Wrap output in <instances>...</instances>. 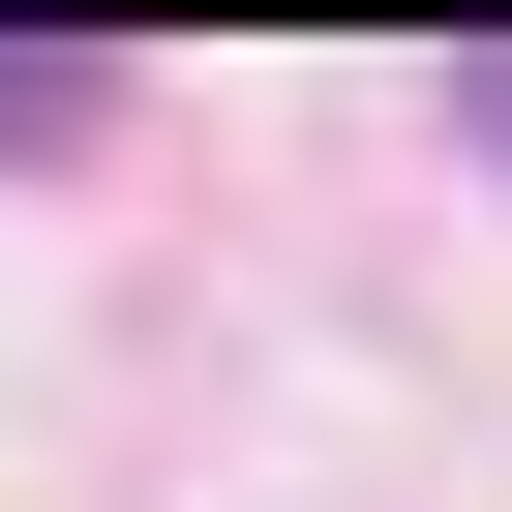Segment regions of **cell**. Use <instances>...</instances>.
Segmentation results:
<instances>
[{"label":"cell","mask_w":512,"mask_h":512,"mask_svg":"<svg viewBox=\"0 0 512 512\" xmlns=\"http://www.w3.org/2000/svg\"><path fill=\"white\" fill-rule=\"evenodd\" d=\"M91 121V31H0V151H61Z\"/></svg>","instance_id":"1"},{"label":"cell","mask_w":512,"mask_h":512,"mask_svg":"<svg viewBox=\"0 0 512 512\" xmlns=\"http://www.w3.org/2000/svg\"><path fill=\"white\" fill-rule=\"evenodd\" d=\"M452 121H482V151H512V31H482V61H452Z\"/></svg>","instance_id":"2"}]
</instances>
